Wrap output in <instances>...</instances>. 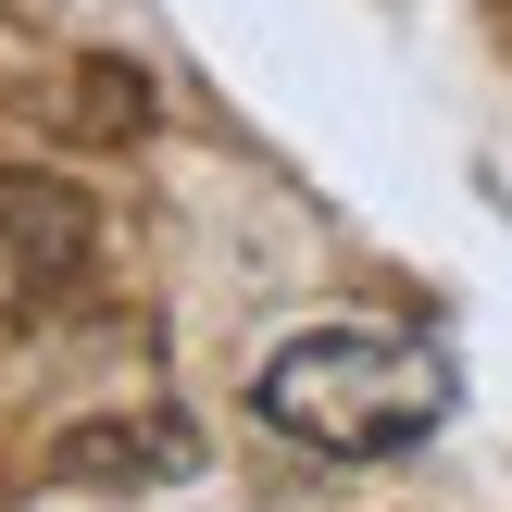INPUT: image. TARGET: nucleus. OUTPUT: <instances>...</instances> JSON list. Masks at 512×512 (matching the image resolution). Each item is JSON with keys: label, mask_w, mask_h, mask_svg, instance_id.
I'll use <instances>...</instances> for the list:
<instances>
[{"label": "nucleus", "mask_w": 512, "mask_h": 512, "mask_svg": "<svg viewBox=\"0 0 512 512\" xmlns=\"http://www.w3.org/2000/svg\"><path fill=\"white\" fill-rule=\"evenodd\" d=\"M0 250H13L25 275H75L88 263V200L63 188V175H0Z\"/></svg>", "instance_id": "nucleus-3"}, {"label": "nucleus", "mask_w": 512, "mask_h": 512, "mask_svg": "<svg viewBox=\"0 0 512 512\" xmlns=\"http://www.w3.org/2000/svg\"><path fill=\"white\" fill-rule=\"evenodd\" d=\"M50 475L63 488H175V475H200V438L175 413H100L50 438Z\"/></svg>", "instance_id": "nucleus-2"}, {"label": "nucleus", "mask_w": 512, "mask_h": 512, "mask_svg": "<svg viewBox=\"0 0 512 512\" xmlns=\"http://www.w3.org/2000/svg\"><path fill=\"white\" fill-rule=\"evenodd\" d=\"M463 375L450 350L400 338V325H300L263 375H250V413L300 450H338V463H388V450L438 438Z\"/></svg>", "instance_id": "nucleus-1"}]
</instances>
